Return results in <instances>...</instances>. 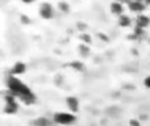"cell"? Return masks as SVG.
Wrapping results in <instances>:
<instances>
[{
  "label": "cell",
  "instance_id": "6da1fadb",
  "mask_svg": "<svg viewBox=\"0 0 150 126\" xmlns=\"http://www.w3.org/2000/svg\"><path fill=\"white\" fill-rule=\"evenodd\" d=\"M9 91L15 95V97H18L21 99V101L25 104H32L34 101V95L28 87H26L24 83H21L18 79L16 77H11L9 79Z\"/></svg>",
  "mask_w": 150,
  "mask_h": 126
},
{
  "label": "cell",
  "instance_id": "7a4b0ae2",
  "mask_svg": "<svg viewBox=\"0 0 150 126\" xmlns=\"http://www.w3.org/2000/svg\"><path fill=\"white\" fill-rule=\"evenodd\" d=\"M75 120H76V117L71 112H57V113L53 114V121L58 125H71L75 122Z\"/></svg>",
  "mask_w": 150,
  "mask_h": 126
},
{
  "label": "cell",
  "instance_id": "3957f363",
  "mask_svg": "<svg viewBox=\"0 0 150 126\" xmlns=\"http://www.w3.org/2000/svg\"><path fill=\"white\" fill-rule=\"evenodd\" d=\"M40 16H41L42 18H45V20L52 18L53 16H54V8H53V5L46 1L42 3V4L40 5Z\"/></svg>",
  "mask_w": 150,
  "mask_h": 126
},
{
  "label": "cell",
  "instance_id": "277c9868",
  "mask_svg": "<svg viewBox=\"0 0 150 126\" xmlns=\"http://www.w3.org/2000/svg\"><path fill=\"white\" fill-rule=\"evenodd\" d=\"M128 8H129L130 12L141 15V13L145 11L146 4H145V1H144V0H130V1L128 3Z\"/></svg>",
  "mask_w": 150,
  "mask_h": 126
},
{
  "label": "cell",
  "instance_id": "5b68a950",
  "mask_svg": "<svg viewBox=\"0 0 150 126\" xmlns=\"http://www.w3.org/2000/svg\"><path fill=\"white\" fill-rule=\"evenodd\" d=\"M66 105H67L69 111L74 114L79 111V100H78V97H75V96H69V97L66 99Z\"/></svg>",
  "mask_w": 150,
  "mask_h": 126
},
{
  "label": "cell",
  "instance_id": "8992f818",
  "mask_svg": "<svg viewBox=\"0 0 150 126\" xmlns=\"http://www.w3.org/2000/svg\"><path fill=\"white\" fill-rule=\"evenodd\" d=\"M109 11H111V13L115 16H121V15H124V4L117 1V0H115V1H112L111 5H109Z\"/></svg>",
  "mask_w": 150,
  "mask_h": 126
},
{
  "label": "cell",
  "instance_id": "52a82bcc",
  "mask_svg": "<svg viewBox=\"0 0 150 126\" xmlns=\"http://www.w3.org/2000/svg\"><path fill=\"white\" fill-rule=\"evenodd\" d=\"M149 25H150L149 16L141 13V15H138L137 17H136V26H138V28H141V29H145L146 26H149Z\"/></svg>",
  "mask_w": 150,
  "mask_h": 126
},
{
  "label": "cell",
  "instance_id": "ba28073f",
  "mask_svg": "<svg viewBox=\"0 0 150 126\" xmlns=\"http://www.w3.org/2000/svg\"><path fill=\"white\" fill-rule=\"evenodd\" d=\"M26 71V66L24 62H16L13 64V67L11 68V72H12L13 76H18V75H23L25 74Z\"/></svg>",
  "mask_w": 150,
  "mask_h": 126
},
{
  "label": "cell",
  "instance_id": "9c48e42d",
  "mask_svg": "<svg viewBox=\"0 0 150 126\" xmlns=\"http://www.w3.org/2000/svg\"><path fill=\"white\" fill-rule=\"evenodd\" d=\"M117 23H119V25L121 26V28H128V26H130V24H132V20H130V17L128 15H121L119 16V20H117Z\"/></svg>",
  "mask_w": 150,
  "mask_h": 126
},
{
  "label": "cell",
  "instance_id": "30bf717a",
  "mask_svg": "<svg viewBox=\"0 0 150 126\" xmlns=\"http://www.w3.org/2000/svg\"><path fill=\"white\" fill-rule=\"evenodd\" d=\"M33 125H34V126H49L50 122H49V120H47L46 117H40V118L34 120V121H33Z\"/></svg>",
  "mask_w": 150,
  "mask_h": 126
},
{
  "label": "cell",
  "instance_id": "8fae6325",
  "mask_svg": "<svg viewBox=\"0 0 150 126\" xmlns=\"http://www.w3.org/2000/svg\"><path fill=\"white\" fill-rule=\"evenodd\" d=\"M78 50H79L80 55H83V57H87V55L90 54V47H88V45H86V44H80L79 47H78Z\"/></svg>",
  "mask_w": 150,
  "mask_h": 126
},
{
  "label": "cell",
  "instance_id": "7c38bea8",
  "mask_svg": "<svg viewBox=\"0 0 150 126\" xmlns=\"http://www.w3.org/2000/svg\"><path fill=\"white\" fill-rule=\"evenodd\" d=\"M80 41H82V44H86V45H90L91 42H92V39H91V36L88 33H86V32H82V34L79 36Z\"/></svg>",
  "mask_w": 150,
  "mask_h": 126
},
{
  "label": "cell",
  "instance_id": "4fadbf2b",
  "mask_svg": "<svg viewBox=\"0 0 150 126\" xmlns=\"http://www.w3.org/2000/svg\"><path fill=\"white\" fill-rule=\"evenodd\" d=\"M58 8H59V11H62L65 13L70 12V5H69L67 1H59L58 3Z\"/></svg>",
  "mask_w": 150,
  "mask_h": 126
},
{
  "label": "cell",
  "instance_id": "5bb4252c",
  "mask_svg": "<svg viewBox=\"0 0 150 126\" xmlns=\"http://www.w3.org/2000/svg\"><path fill=\"white\" fill-rule=\"evenodd\" d=\"M71 67H73V68H76V70H83V64L80 62H73L71 63Z\"/></svg>",
  "mask_w": 150,
  "mask_h": 126
},
{
  "label": "cell",
  "instance_id": "9a60e30c",
  "mask_svg": "<svg viewBox=\"0 0 150 126\" xmlns=\"http://www.w3.org/2000/svg\"><path fill=\"white\" fill-rule=\"evenodd\" d=\"M129 126H140L141 124H140V121H138V120H136V118H132L129 121V124H128Z\"/></svg>",
  "mask_w": 150,
  "mask_h": 126
},
{
  "label": "cell",
  "instance_id": "2e32d148",
  "mask_svg": "<svg viewBox=\"0 0 150 126\" xmlns=\"http://www.w3.org/2000/svg\"><path fill=\"white\" fill-rule=\"evenodd\" d=\"M144 85H145L146 88H149V89H150V75H149V76H146L145 79H144Z\"/></svg>",
  "mask_w": 150,
  "mask_h": 126
},
{
  "label": "cell",
  "instance_id": "e0dca14e",
  "mask_svg": "<svg viewBox=\"0 0 150 126\" xmlns=\"http://www.w3.org/2000/svg\"><path fill=\"white\" fill-rule=\"evenodd\" d=\"M36 0H21V3H24V4H32V3H34Z\"/></svg>",
  "mask_w": 150,
  "mask_h": 126
},
{
  "label": "cell",
  "instance_id": "ac0fdd59",
  "mask_svg": "<svg viewBox=\"0 0 150 126\" xmlns=\"http://www.w3.org/2000/svg\"><path fill=\"white\" fill-rule=\"evenodd\" d=\"M117 1L122 3V4H128V3H129V1H130V0H117Z\"/></svg>",
  "mask_w": 150,
  "mask_h": 126
},
{
  "label": "cell",
  "instance_id": "d6986e66",
  "mask_svg": "<svg viewBox=\"0 0 150 126\" xmlns=\"http://www.w3.org/2000/svg\"><path fill=\"white\" fill-rule=\"evenodd\" d=\"M144 1H145L146 5H150V0H144Z\"/></svg>",
  "mask_w": 150,
  "mask_h": 126
},
{
  "label": "cell",
  "instance_id": "ffe728a7",
  "mask_svg": "<svg viewBox=\"0 0 150 126\" xmlns=\"http://www.w3.org/2000/svg\"><path fill=\"white\" fill-rule=\"evenodd\" d=\"M128 126H129V125H128Z\"/></svg>",
  "mask_w": 150,
  "mask_h": 126
}]
</instances>
